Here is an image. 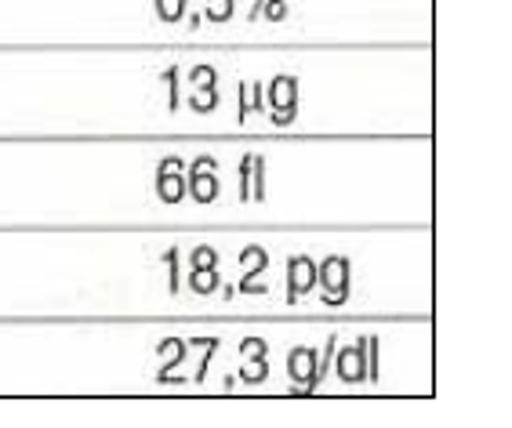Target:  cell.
I'll use <instances>...</instances> for the list:
<instances>
[{"instance_id": "19", "label": "cell", "mask_w": 512, "mask_h": 428, "mask_svg": "<svg viewBox=\"0 0 512 428\" xmlns=\"http://www.w3.org/2000/svg\"><path fill=\"white\" fill-rule=\"evenodd\" d=\"M204 15L211 22H229V19H233V0H207Z\"/></svg>"}, {"instance_id": "23", "label": "cell", "mask_w": 512, "mask_h": 428, "mask_svg": "<svg viewBox=\"0 0 512 428\" xmlns=\"http://www.w3.org/2000/svg\"><path fill=\"white\" fill-rule=\"evenodd\" d=\"M262 15H266L269 22L287 19V4H284V0H266V4H262Z\"/></svg>"}, {"instance_id": "6", "label": "cell", "mask_w": 512, "mask_h": 428, "mask_svg": "<svg viewBox=\"0 0 512 428\" xmlns=\"http://www.w3.org/2000/svg\"><path fill=\"white\" fill-rule=\"evenodd\" d=\"M335 370L345 385H356V381H367V338H360L356 345L342 349L335 356Z\"/></svg>"}, {"instance_id": "8", "label": "cell", "mask_w": 512, "mask_h": 428, "mask_svg": "<svg viewBox=\"0 0 512 428\" xmlns=\"http://www.w3.org/2000/svg\"><path fill=\"white\" fill-rule=\"evenodd\" d=\"M240 262H247V273H244V280H240L237 291H244V294H266V287H262V283H255V280L269 269V254L262 251V247H244Z\"/></svg>"}, {"instance_id": "15", "label": "cell", "mask_w": 512, "mask_h": 428, "mask_svg": "<svg viewBox=\"0 0 512 428\" xmlns=\"http://www.w3.org/2000/svg\"><path fill=\"white\" fill-rule=\"evenodd\" d=\"M164 265H168V294L182 291V269H178V247L164 251Z\"/></svg>"}, {"instance_id": "12", "label": "cell", "mask_w": 512, "mask_h": 428, "mask_svg": "<svg viewBox=\"0 0 512 428\" xmlns=\"http://www.w3.org/2000/svg\"><path fill=\"white\" fill-rule=\"evenodd\" d=\"M189 109H193V113H211V109H218V84L193 88V95H189Z\"/></svg>"}, {"instance_id": "3", "label": "cell", "mask_w": 512, "mask_h": 428, "mask_svg": "<svg viewBox=\"0 0 512 428\" xmlns=\"http://www.w3.org/2000/svg\"><path fill=\"white\" fill-rule=\"evenodd\" d=\"M157 196L164 204H182L186 200V164L178 156H164L157 164Z\"/></svg>"}, {"instance_id": "11", "label": "cell", "mask_w": 512, "mask_h": 428, "mask_svg": "<svg viewBox=\"0 0 512 428\" xmlns=\"http://www.w3.org/2000/svg\"><path fill=\"white\" fill-rule=\"evenodd\" d=\"M218 269H189V291L193 294H215L218 291Z\"/></svg>"}, {"instance_id": "2", "label": "cell", "mask_w": 512, "mask_h": 428, "mask_svg": "<svg viewBox=\"0 0 512 428\" xmlns=\"http://www.w3.org/2000/svg\"><path fill=\"white\" fill-rule=\"evenodd\" d=\"M186 193L197 204H215L218 200V160L215 156H197L186 171Z\"/></svg>"}, {"instance_id": "24", "label": "cell", "mask_w": 512, "mask_h": 428, "mask_svg": "<svg viewBox=\"0 0 512 428\" xmlns=\"http://www.w3.org/2000/svg\"><path fill=\"white\" fill-rule=\"evenodd\" d=\"M295 117H298V113H273V117H269V120H273L276 127H287Z\"/></svg>"}, {"instance_id": "21", "label": "cell", "mask_w": 512, "mask_h": 428, "mask_svg": "<svg viewBox=\"0 0 512 428\" xmlns=\"http://www.w3.org/2000/svg\"><path fill=\"white\" fill-rule=\"evenodd\" d=\"M189 84H193V88H207V84H218L215 66H193V69H189Z\"/></svg>"}, {"instance_id": "4", "label": "cell", "mask_w": 512, "mask_h": 428, "mask_svg": "<svg viewBox=\"0 0 512 428\" xmlns=\"http://www.w3.org/2000/svg\"><path fill=\"white\" fill-rule=\"evenodd\" d=\"M287 378L295 381V392L298 396H309V392H316L320 385H316V352L313 349H291V356H287Z\"/></svg>"}, {"instance_id": "5", "label": "cell", "mask_w": 512, "mask_h": 428, "mask_svg": "<svg viewBox=\"0 0 512 428\" xmlns=\"http://www.w3.org/2000/svg\"><path fill=\"white\" fill-rule=\"evenodd\" d=\"M316 287V262L306 254H295L287 258V302L295 305L298 298H306Z\"/></svg>"}, {"instance_id": "20", "label": "cell", "mask_w": 512, "mask_h": 428, "mask_svg": "<svg viewBox=\"0 0 512 428\" xmlns=\"http://www.w3.org/2000/svg\"><path fill=\"white\" fill-rule=\"evenodd\" d=\"M240 378H244L247 385H258V381H266L269 378V363L266 360H251V363L244 360V374H240Z\"/></svg>"}, {"instance_id": "17", "label": "cell", "mask_w": 512, "mask_h": 428, "mask_svg": "<svg viewBox=\"0 0 512 428\" xmlns=\"http://www.w3.org/2000/svg\"><path fill=\"white\" fill-rule=\"evenodd\" d=\"M240 356H244L247 363H251V360H269V345L262 338H244V341H240Z\"/></svg>"}, {"instance_id": "14", "label": "cell", "mask_w": 512, "mask_h": 428, "mask_svg": "<svg viewBox=\"0 0 512 428\" xmlns=\"http://www.w3.org/2000/svg\"><path fill=\"white\" fill-rule=\"evenodd\" d=\"M186 4H189V0H153V8H157V19L160 22L186 19Z\"/></svg>"}, {"instance_id": "22", "label": "cell", "mask_w": 512, "mask_h": 428, "mask_svg": "<svg viewBox=\"0 0 512 428\" xmlns=\"http://www.w3.org/2000/svg\"><path fill=\"white\" fill-rule=\"evenodd\" d=\"M251 200V156L240 160V204Z\"/></svg>"}, {"instance_id": "18", "label": "cell", "mask_w": 512, "mask_h": 428, "mask_svg": "<svg viewBox=\"0 0 512 428\" xmlns=\"http://www.w3.org/2000/svg\"><path fill=\"white\" fill-rule=\"evenodd\" d=\"M178 80H182V69L171 66L168 73H164V84H168V109H171V113L182 106V91H178Z\"/></svg>"}, {"instance_id": "10", "label": "cell", "mask_w": 512, "mask_h": 428, "mask_svg": "<svg viewBox=\"0 0 512 428\" xmlns=\"http://www.w3.org/2000/svg\"><path fill=\"white\" fill-rule=\"evenodd\" d=\"M255 113H266V84H240V124Z\"/></svg>"}, {"instance_id": "16", "label": "cell", "mask_w": 512, "mask_h": 428, "mask_svg": "<svg viewBox=\"0 0 512 428\" xmlns=\"http://www.w3.org/2000/svg\"><path fill=\"white\" fill-rule=\"evenodd\" d=\"M189 269H218V251L215 247H197V251L189 254Z\"/></svg>"}, {"instance_id": "1", "label": "cell", "mask_w": 512, "mask_h": 428, "mask_svg": "<svg viewBox=\"0 0 512 428\" xmlns=\"http://www.w3.org/2000/svg\"><path fill=\"white\" fill-rule=\"evenodd\" d=\"M316 287L324 291V305L349 302V258H324L316 265Z\"/></svg>"}, {"instance_id": "7", "label": "cell", "mask_w": 512, "mask_h": 428, "mask_svg": "<svg viewBox=\"0 0 512 428\" xmlns=\"http://www.w3.org/2000/svg\"><path fill=\"white\" fill-rule=\"evenodd\" d=\"M266 109L298 113V80L291 73H280V77H273V84H266Z\"/></svg>"}, {"instance_id": "13", "label": "cell", "mask_w": 512, "mask_h": 428, "mask_svg": "<svg viewBox=\"0 0 512 428\" xmlns=\"http://www.w3.org/2000/svg\"><path fill=\"white\" fill-rule=\"evenodd\" d=\"M251 200H266V160L262 156H251Z\"/></svg>"}, {"instance_id": "25", "label": "cell", "mask_w": 512, "mask_h": 428, "mask_svg": "<svg viewBox=\"0 0 512 428\" xmlns=\"http://www.w3.org/2000/svg\"><path fill=\"white\" fill-rule=\"evenodd\" d=\"M262 4H266V0H251V19H258V15H262Z\"/></svg>"}, {"instance_id": "9", "label": "cell", "mask_w": 512, "mask_h": 428, "mask_svg": "<svg viewBox=\"0 0 512 428\" xmlns=\"http://www.w3.org/2000/svg\"><path fill=\"white\" fill-rule=\"evenodd\" d=\"M157 352H160V360H164V363H160V370H157V381H171V370L186 360V352H189L186 341H182V338H164Z\"/></svg>"}]
</instances>
